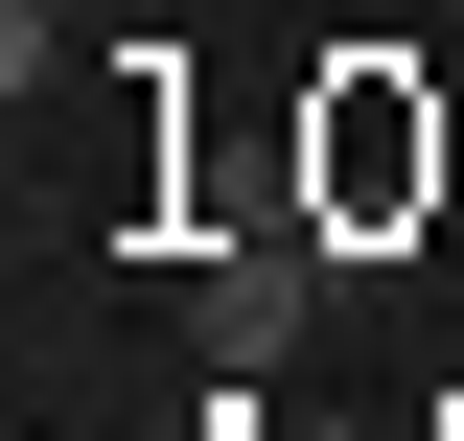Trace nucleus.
<instances>
[{
    "label": "nucleus",
    "mask_w": 464,
    "mask_h": 441,
    "mask_svg": "<svg viewBox=\"0 0 464 441\" xmlns=\"http://www.w3.org/2000/svg\"><path fill=\"white\" fill-rule=\"evenodd\" d=\"M302 302H325V232H209L186 256V326H209V372H279Z\"/></svg>",
    "instance_id": "1"
}]
</instances>
